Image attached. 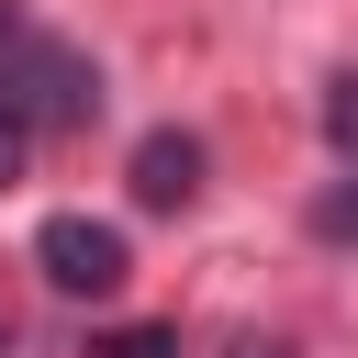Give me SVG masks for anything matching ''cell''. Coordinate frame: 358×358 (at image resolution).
<instances>
[{
  "instance_id": "obj_3",
  "label": "cell",
  "mask_w": 358,
  "mask_h": 358,
  "mask_svg": "<svg viewBox=\"0 0 358 358\" xmlns=\"http://www.w3.org/2000/svg\"><path fill=\"white\" fill-rule=\"evenodd\" d=\"M190 190H201V134L157 123V134L134 145V201H145V213H179Z\"/></svg>"
},
{
  "instance_id": "obj_7",
  "label": "cell",
  "mask_w": 358,
  "mask_h": 358,
  "mask_svg": "<svg viewBox=\"0 0 358 358\" xmlns=\"http://www.w3.org/2000/svg\"><path fill=\"white\" fill-rule=\"evenodd\" d=\"M22 134H34V123H11V112H0V190L22 179Z\"/></svg>"
},
{
  "instance_id": "obj_5",
  "label": "cell",
  "mask_w": 358,
  "mask_h": 358,
  "mask_svg": "<svg viewBox=\"0 0 358 358\" xmlns=\"http://www.w3.org/2000/svg\"><path fill=\"white\" fill-rule=\"evenodd\" d=\"M101 358H179V336H168V324H123Z\"/></svg>"
},
{
  "instance_id": "obj_10",
  "label": "cell",
  "mask_w": 358,
  "mask_h": 358,
  "mask_svg": "<svg viewBox=\"0 0 358 358\" xmlns=\"http://www.w3.org/2000/svg\"><path fill=\"white\" fill-rule=\"evenodd\" d=\"M0 358H11V324H0Z\"/></svg>"
},
{
  "instance_id": "obj_8",
  "label": "cell",
  "mask_w": 358,
  "mask_h": 358,
  "mask_svg": "<svg viewBox=\"0 0 358 358\" xmlns=\"http://www.w3.org/2000/svg\"><path fill=\"white\" fill-rule=\"evenodd\" d=\"M235 358H291V347H280V336H246V347H235Z\"/></svg>"
},
{
  "instance_id": "obj_2",
  "label": "cell",
  "mask_w": 358,
  "mask_h": 358,
  "mask_svg": "<svg viewBox=\"0 0 358 358\" xmlns=\"http://www.w3.org/2000/svg\"><path fill=\"white\" fill-rule=\"evenodd\" d=\"M34 268H45L67 302H101V291H123L134 246H123V224H90V213H45V235H34Z\"/></svg>"
},
{
  "instance_id": "obj_4",
  "label": "cell",
  "mask_w": 358,
  "mask_h": 358,
  "mask_svg": "<svg viewBox=\"0 0 358 358\" xmlns=\"http://www.w3.org/2000/svg\"><path fill=\"white\" fill-rule=\"evenodd\" d=\"M324 134H336V157H358V78L324 90Z\"/></svg>"
},
{
  "instance_id": "obj_6",
  "label": "cell",
  "mask_w": 358,
  "mask_h": 358,
  "mask_svg": "<svg viewBox=\"0 0 358 358\" xmlns=\"http://www.w3.org/2000/svg\"><path fill=\"white\" fill-rule=\"evenodd\" d=\"M313 224H324V235H336V246H347V235H358V179H336V190H324V201H313Z\"/></svg>"
},
{
  "instance_id": "obj_9",
  "label": "cell",
  "mask_w": 358,
  "mask_h": 358,
  "mask_svg": "<svg viewBox=\"0 0 358 358\" xmlns=\"http://www.w3.org/2000/svg\"><path fill=\"white\" fill-rule=\"evenodd\" d=\"M11 34H22V11H11V0H0V56H11Z\"/></svg>"
},
{
  "instance_id": "obj_1",
  "label": "cell",
  "mask_w": 358,
  "mask_h": 358,
  "mask_svg": "<svg viewBox=\"0 0 358 358\" xmlns=\"http://www.w3.org/2000/svg\"><path fill=\"white\" fill-rule=\"evenodd\" d=\"M0 112L34 123V134H67V123L101 112V67H90L78 45H56V34H11V56H0Z\"/></svg>"
}]
</instances>
